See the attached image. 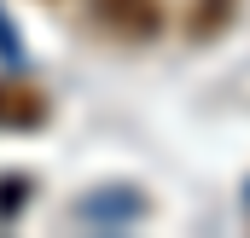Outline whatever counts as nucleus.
Instances as JSON below:
<instances>
[{"label":"nucleus","mask_w":250,"mask_h":238,"mask_svg":"<svg viewBox=\"0 0 250 238\" xmlns=\"http://www.w3.org/2000/svg\"><path fill=\"white\" fill-rule=\"evenodd\" d=\"M93 18L123 41H151L163 23V6L157 0H93Z\"/></svg>","instance_id":"obj_1"},{"label":"nucleus","mask_w":250,"mask_h":238,"mask_svg":"<svg viewBox=\"0 0 250 238\" xmlns=\"http://www.w3.org/2000/svg\"><path fill=\"white\" fill-rule=\"evenodd\" d=\"M47 117V93L29 81H0V128H35Z\"/></svg>","instance_id":"obj_2"},{"label":"nucleus","mask_w":250,"mask_h":238,"mask_svg":"<svg viewBox=\"0 0 250 238\" xmlns=\"http://www.w3.org/2000/svg\"><path fill=\"white\" fill-rule=\"evenodd\" d=\"M227 18H233V0H204V6H192V35H215Z\"/></svg>","instance_id":"obj_3"}]
</instances>
